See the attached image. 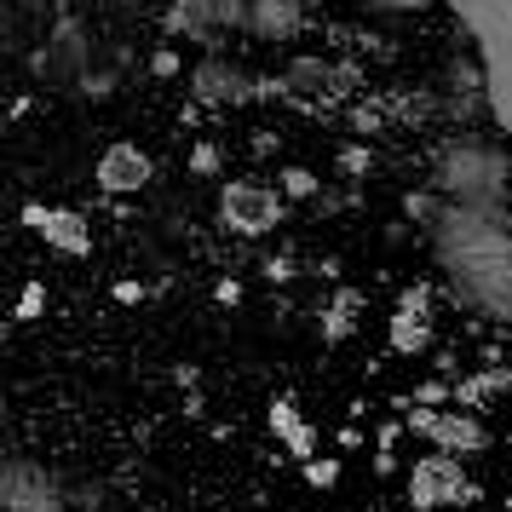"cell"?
Wrapping results in <instances>:
<instances>
[{
	"instance_id": "obj_5",
	"label": "cell",
	"mask_w": 512,
	"mask_h": 512,
	"mask_svg": "<svg viewBox=\"0 0 512 512\" xmlns=\"http://www.w3.org/2000/svg\"><path fill=\"white\" fill-rule=\"evenodd\" d=\"M386 346H392V357H420V351H432V288H426V282H409V288L397 294L392 317H386Z\"/></svg>"
},
{
	"instance_id": "obj_9",
	"label": "cell",
	"mask_w": 512,
	"mask_h": 512,
	"mask_svg": "<svg viewBox=\"0 0 512 512\" xmlns=\"http://www.w3.org/2000/svg\"><path fill=\"white\" fill-rule=\"evenodd\" d=\"M162 29H167V41H196V47H219V0H167V12H162Z\"/></svg>"
},
{
	"instance_id": "obj_21",
	"label": "cell",
	"mask_w": 512,
	"mask_h": 512,
	"mask_svg": "<svg viewBox=\"0 0 512 512\" xmlns=\"http://www.w3.org/2000/svg\"><path fill=\"white\" fill-rule=\"evenodd\" d=\"M110 294H116V305H144V282H133V277H121L116 288H110Z\"/></svg>"
},
{
	"instance_id": "obj_2",
	"label": "cell",
	"mask_w": 512,
	"mask_h": 512,
	"mask_svg": "<svg viewBox=\"0 0 512 512\" xmlns=\"http://www.w3.org/2000/svg\"><path fill=\"white\" fill-rule=\"evenodd\" d=\"M507 185V162L484 150L478 139H455L443 144V162H438V190L443 196H461L466 208H489Z\"/></svg>"
},
{
	"instance_id": "obj_1",
	"label": "cell",
	"mask_w": 512,
	"mask_h": 512,
	"mask_svg": "<svg viewBox=\"0 0 512 512\" xmlns=\"http://www.w3.org/2000/svg\"><path fill=\"white\" fill-rule=\"evenodd\" d=\"M282 225H288V196L277 185H265L254 173L219 185V231L242 236V242H259V236L282 231Z\"/></svg>"
},
{
	"instance_id": "obj_17",
	"label": "cell",
	"mask_w": 512,
	"mask_h": 512,
	"mask_svg": "<svg viewBox=\"0 0 512 512\" xmlns=\"http://www.w3.org/2000/svg\"><path fill=\"white\" fill-rule=\"evenodd\" d=\"M259 277L271 282V288H282V282L300 277V265H294V254H265L259 259Z\"/></svg>"
},
{
	"instance_id": "obj_22",
	"label": "cell",
	"mask_w": 512,
	"mask_h": 512,
	"mask_svg": "<svg viewBox=\"0 0 512 512\" xmlns=\"http://www.w3.org/2000/svg\"><path fill=\"white\" fill-rule=\"evenodd\" d=\"M213 300H219V305H242V282L219 277V282H213Z\"/></svg>"
},
{
	"instance_id": "obj_23",
	"label": "cell",
	"mask_w": 512,
	"mask_h": 512,
	"mask_svg": "<svg viewBox=\"0 0 512 512\" xmlns=\"http://www.w3.org/2000/svg\"><path fill=\"white\" fill-rule=\"evenodd\" d=\"M173 380H179V386H196V380H202V369H190V363H179V369H173Z\"/></svg>"
},
{
	"instance_id": "obj_7",
	"label": "cell",
	"mask_w": 512,
	"mask_h": 512,
	"mask_svg": "<svg viewBox=\"0 0 512 512\" xmlns=\"http://www.w3.org/2000/svg\"><path fill=\"white\" fill-rule=\"evenodd\" d=\"M24 219L29 231L47 242L52 254H64V259H93V225L81 219L75 208H47V202H24Z\"/></svg>"
},
{
	"instance_id": "obj_19",
	"label": "cell",
	"mask_w": 512,
	"mask_h": 512,
	"mask_svg": "<svg viewBox=\"0 0 512 512\" xmlns=\"http://www.w3.org/2000/svg\"><path fill=\"white\" fill-rule=\"evenodd\" d=\"M300 472H305V484H311V489H334V484H340V472H346V466L334 461V455H323V461L300 466Z\"/></svg>"
},
{
	"instance_id": "obj_12",
	"label": "cell",
	"mask_w": 512,
	"mask_h": 512,
	"mask_svg": "<svg viewBox=\"0 0 512 512\" xmlns=\"http://www.w3.org/2000/svg\"><path fill=\"white\" fill-rule=\"evenodd\" d=\"M357 311H363V294L357 288H340L334 300L323 305V346H346L351 334H357Z\"/></svg>"
},
{
	"instance_id": "obj_6",
	"label": "cell",
	"mask_w": 512,
	"mask_h": 512,
	"mask_svg": "<svg viewBox=\"0 0 512 512\" xmlns=\"http://www.w3.org/2000/svg\"><path fill=\"white\" fill-rule=\"evenodd\" d=\"M150 179H156V162H150V150H139L133 139H116V144L98 150L93 185L104 190V196H139V190H150Z\"/></svg>"
},
{
	"instance_id": "obj_3",
	"label": "cell",
	"mask_w": 512,
	"mask_h": 512,
	"mask_svg": "<svg viewBox=\"0 0 512 512\" xmlns=\"http://www.w3.org/2000/svg\"><path fill=\"white\" fill-rule=\"evenodd\" d=\"M403 489H409V507H415V512L472 507V501H478V484H472L466 461H461V455H443V449L415 455L409 472H403Z\"/></svg>"
},
{
	"instance_id": "obj_16",
	"label": "cell",
	"mask_w": 512,
	"mask_h": 512,
	"mask_svg": "<svg viewBox=\"0 0 512 512\" xmlns=\"http://www.w3.org/2000/svg\"><path fill=\"white\" fill-rule=\"evenodd\" d=\"M41 311H47V282L29 277L24 294H18V323H41Z\"/></svg>"
},
{
	"instance_id": "obj_14",
	"label": "cell",
	"mask_w": 512,
	"mask_h": 512,
	"mask_svg": "<svg viewBox=\"0 0 512 512\" xmlns=\"http://www.w3.org/2000/svg\"><path fill=\"white\" fill-rule=\"evenodd\" d=\"M277 190L288 196V202H317V190H323V185H317V173H311V167L294 162V167H282V173H277Z\"/></svg>"
},
{
	"instance_id": "obj_13",
	"label": "cell",
	"mask_w": 512,
	"mask_h": 512,
	"mask_svg": "<svg viewBox=\"0 0 512 512\" xmlns=\"http://www.w3.org/2000/svg\"><path fill=\"white\" fill-rule=\"evenodd\" d=\"M346 121H351V133L369 144L374 133H386V121H392V104H386V98H357Z\"/></svg>"
},
{
	"instance_id": "obj_4",
	"label": "cell",
	"mask_w": 512,
	"mask_h": 512,
	"mask_svg": "<svg viewBox=\"0 0 512 512\" xmlns=\"http://www.w3.org/2000/svg\"><path fill=\"white\" fill-rule=\"evenodd\" d=\"M254 81H259V75H248L242 64L208 52L202 64H190V104H202V110H231V104H248V98H254Z\"/></svg>"
},
{
	"instance_id": "obj_20",
	"label": "cell",
	"mask_w": 512,
	"mask_h": 512,
	"mask_svg": "<svg viewBox=\"0 0 512 512\" xmlns=\"http://www.w3.org/2000/svg\"><path fill=\"white\" fill-rule=\"evenodd\" d=\"M150 75H156V81L185 75V58H179V47H156V52H150Z\"/></svg>"
},
{
	"instance_id": "obj_11",
	"label": "cell",
	"mask_w": 512,
	"mask_h": 512,
	"mask_svg": "<svg viewBox=\"0 0 512 512\" xmlns=\"http://www.w3.org/2000/svg\"><path fill=\"white\" fill-rule=\"evenodd\" d=\"M300 29H305V0H254L248 35H259V41H300Z\"/></svg>"
},
{
	"instance_id": "obj_15",
	"label": "cell",
	"mask_w": 512,
	"mask_h": 512,
	"mask_svg": "<svg viewBox=\"0 0 512 512\" xmlns=\"http://www.w3.org/2000/svg\"><path fill=\"white\" fill-rule=\"evenodd\" d=\"M219 167H225V150H219V139H202L196 150H190V173H196V179H219Z\"/></svg>"
},
{
	"instance_id": "obj_18",
	"label": "cell",
	"mask_w": 512,
	"mask_h": 512,
	"mask_svg": "<svg viewBox=\"0 0 512 512\" xmlns=\"http://www.w3.org/2000/svg\"><path fill=\"white\" fill-rule=\"evenodd\" d=\"M340 173H346V179H363V173H374V150H369L363 139L346 144V150H340Z\"/></svg>"
},
{
	"instance_id": "obj_8",
	"label": "cell",
	"mask_w": 512,
	"mask_h": 512,
	"mask_svg": "<svg viewBox=\"0 0 512 512\" xmlns=\"http://www.w3.org/2000/svg\"><path fill=\"white\" fill-rule=\"evenodd\" d=\"M432 449H443V455H461V461H472V455H484L489 449V426L484 415H472V409H438V420H432Z\"/></svg>"
},
{
	"instance_id": "obj_10",
	"label": "cell",
	"mask_w": 512,
	"mask_h": 512,
	"mask_svg": "<svg viewBox=\"0 0 512 512\" xmlns=\"http://www.w3.org/2000/svg\"><path fill=\"white\" fill-rule=\"evenodd\" d=\"M265 420H271V432L282 438V449L294 455L300 466H311L317 461V432L305 426V415H300V397H271V409H265Z\"/></svg>"
}]
</instances>
